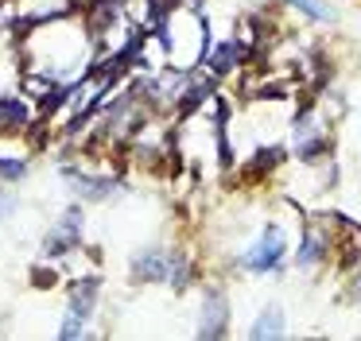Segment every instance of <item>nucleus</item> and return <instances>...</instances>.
I'll return each instance as SVG.
<instances>
[{
    "instance_id": "20e7f679",
    "label": "nucleus",
    "mask_w": 361,
    "mask_h": 341,
    "mask_svg": "<svg viewBox=\"0 0 361 341\" xmlns=\"http://www.w3.org/2000/svg\"><path fill=\"white\" fill-rule=\"evenodd\" d=\"M229 333V299L221 287H206L202 306H198V337H226Z\"/></svg>"
},
{
    "instance_id": "9b49d317",
    "label": "nucleus",
    "mask_w": 361,
    "mask_h": 341,
    "mask_svg": "<svg viewBox=\"0 0 361 341\" xmlns=\"http://www.w3.org/2000/svg\"><path fill=\"white\" fill-rule=\"evenodd\" d=\"M32 120V105L20 97H0V128H24Z\"/></svg>"
},
{
    "instance_id": "39448f33",
    "label": "nucleus",
    "mask_w": 361,
    "mask_h": 341,
    "mask_svg": "<svg viewBox=\"0 0 361 341\" xmlns=\"http://www.w3.org/2000/svg\"><path fill=\"white\" fill-rule=\"evenodd\" d=\"M249 58V46L241 43V39H218V43H210L206 46V54H202V70L210 78H226V74H233L241 62Z\"/></svg>"
},
{
    "instance_id": "dca6fc26",
    "label": "nucleus",
    "mask_w": 361,
    "mask_h": 341,
    "mask_svg": "<svg viewBox=\"0 0 361 341\" xmlns=\"http://www.w3.org/2000/svg\"><path fill=\"white\" fill-rule=\"evenodd\" d=\"M16 209H20V202L12 198L8 190H0V221H4V217H12V213H16Z\"/></svg>"
},
{
    "instance_id": "6e6552de",
    "label": "nucleus",
    "mask_w": 361,
    "mask_h": 341,
    "mask_svg": "<svg viewBox=\"0 0 361 341\" xmlns=\"http://www.w3.org/2000/svg\"><path fill=\"white\" fill-rule=\"evenodd\" d=\"M136 283H167V248H144L133 256Z\"/></svg>"
},
{
    "instance_id": "f03ea898",
    "label": "nucleus",
    "mask_w": 361,
    "mask_h": 341,
    "mask_svg": "<svg viewBox=\"0 0 361 341\" xmlns=\"http://www.w3.org/2000/svg\"><path fill=\"white\" fill-rule=\"evenodd\" d=\"M330 256H334V217H330V229L322 225V217H314V221H307L303 240H299V248L291 252V264L307 271V268L326 264Z\"/></svg>"
},
{
    "instance_id": "f8f14e48",
    "label": "nucleus",
    "mask_w": 361,
    "mask_h": 341,
    "mask_svg": "<svg viewBox=\"0 0 361 341\" xmlns=\"http://www.w3.org/2000/svg\"><path fill=\"white\" fill-rule=\"evenodd\" d=\"M283 4H291L295 12H303L307 20H319V23H334L338 12L326 4V0H283Z\"/></svg>"
},
{
    "instance_id": "ddd939ff",
    "label": "nucleus",
    "mask_w": 361,
    "mask_h": 341,
    "mask_svg": "<svg viewBox=\"0 0 361 341\" xmlns=\"http://www.w3.org/2000/svg\"><path fill=\"white\" fill-rule=\"evenodd\" d=\"M27 170H32L27 159H20V155H0V178L4 182H20V178H27Z\"/></svg>"
},
{
    "instance_id": "1a4fd4ad",
    "label": "nucleus",
    "mask_w": 361,
    "mask_h": 341,
    "mask_svg": "<svg viewBox=\"0 0 361 341\" xmlns=\"http://www.w3.org/2000/svg\"><path fill=\"white\" fill-rule=\"evenodd\" d=\"M283 333H288V322H283V306H276V302H268V306L257 314V322L249 326V337L252 341L283 337Z\"/></svg>"
},
{
    "instance_id": "7ed1b4c3",
    "label": "nucleus",
    "mask_w": 361,
    "mask_h": 341,
    "mask_svg": "<svg viewBox=\"0 0 361 341\" xmlns=\"http://www.w3.org/2000/svg\"><path fill=\"white\" fill-rule=\"evenodd\" d=\"M291 151L303 163H319L322 155L330 151V136H326V128H322V120L314 113H303L295 120V128H291Z\"/></svg>"
},
{
    "instance_id": "2eb2a0df",
    "label": "nucleus",
    "mask_w": 361,
    "mask_h": 341,
    "mask_svg": "<svg viewBox=\"0 0 361 341\" xmlns=\"http://www.w3.org/2000/svg\"><path fill=\"white\" fill-rule=\"evenodd\" d=\"M59 337H63V341H71V337H90V322H82V318L66 314L63 326H59Z\"/></svg>"
},
{
    "instance_id": "f257e3e1",
    "label": "nucleus",
    "mask_w": 361,
    "mask_h": 341,
    "mask_svg": "<svg viewBox=\"0 0 361 341\" xmlns=\"http://www.w3.org/2000/svg\"><path fill=\"white\" fill-rule=\"evenodd\" d=\"M288 237H283V225L276 221H264L260 237L252 244H245V252L237 256L241 271L249 275H283V260H288Z\"/></svg>"
},
{
    "instance_id": "9d476101",
    "label": "nucleus",
    "mask_w": 361,
    "mask_h": 341,
    "mask_svg": "<svg viewBox=\"0 0 361 341\" xmlns=\"http://www.w3.org/2000/svg\"><path fill=\"white\" fill-rule=\"evenodd\" d=\"M195 283V264L183 248H167V287L171 291H187Z\"/></svg>"
},
{
    "instance_id": "423d86ee",
    "label": "nucleus",
    "mask_w": 361,
    "mask_h": 341,
    "mask_svg": "<svg viewBox=\"0 0 361 341\" xmlns=\"http://www.w3.org/2000/svg\"><path fill=\"white\" fill-rule=\"evenodd\" d=\"M63 178L78 190V198H86V202H109L121 194V182L117 178H105V175H82V170L66 167Z\"/></svg>"
},
{
    "instance_id": "f3484780",
    "label": "nucleus",
    "mask_w": 361,
    "mask_h": 341,
    "mask_svg": "<svg viewBox=\"0 0 361 341\" xmlns=\"http://www.w3.org/2000/svg\"><path fill=\"white\" fill-rule=\"evenodd\" d=\"M350 302H357V306H361V271L353 275V283H350Z\"/></svg>"
},
{
    "instance_id": "4468645a",
    "label": "nucleus",
    "mask_w": 361,
    "mask_h": 341,
    "mask_svg": "<svg viewBox=\"0 0 361 341\" xmlns=\"http://www.w3.org/2000/svg\"><path fill=\"white\" fill-rule=\"evenodd\" d=\"M59 232H63L71 244H78V240H82V206H71V209H66L63 221H59Z\"/></svg>"
},
{
    "instance_id": "0eeeda50",
    "label": "nucleus",
    "mask_w": 361,
    "mask_h": 341,
    "mask_svg": "<svg viewBox=\"0 0 361 341\" xmlns=\"http://www.w3.org/2000/svg\"><path fill=\"white\" fill-rule=\"evenodd\" d=\"M97 299H102V279H97V275L78 279V283H71V291H66V314L90 322L94 310H97Z\"/></svg>"
}]
</instances>
